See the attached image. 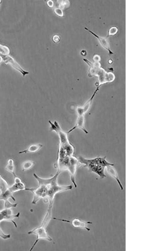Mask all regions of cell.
Masks as SVG:
<instances>
[{
  "mask_svg": "<svg viewBox=\"0 0 157 251\" xmlns=\"http://www.w3.org/2000/svg\"><path fill=\"white\" fill-rule=\"evenodd\" d=\"M43 147V145L40 143L34 144L30 145L25 150L20 151L19 154L28 153H34L39 151Z\"/></svg>",
  "mask_w": 157,
  "mask_h": 251,
  "instance_id": "obj_11",
  "label": "cell"
},
{
  "mask_svg": "<svg viewBox=\"0 0 157 251\" xmlns=\"http://www.w3.org/2000/svg\"><path fill=\"white\" fill-rule=\"evenodd\" d=\"M20 215L19 212L16 214H14L12 210L10 208H4L3 209L0 210V222L2 221L11 222L14 227L17 228V225L14 221V219L18 218Z\"/></svg>",
  "mask_w": 157,
  "mask_h": 251,
  "instance_id": "obj_4",
  "label": "cell"
},
{
  "mask_svg": "<svg viewBox=\"0 0 157 251\" xmlns=\"http://www.w3.org/2000/svg\"><path fill=\"white\" fill-rule=\"evenodd\" d=\"M53 219L62 222L69 223L75 227H78L89 231L90 229L88 227V225L92 224V222L90 221H85L80 220L77 218H74L72 220L60 219L54 217Z\"/></svg>",
  "mask_w": 157,
  "mask_h": 251,
  "instance_id": "obj_5",
  "label": "cell"
},
{
  "mask_svg": "<svg viewBox=\"0 0 157 251\" xmlns=\"http://www.w3.org/2000/svg\"><path fill=\"white\" fill-rule=\"evenodd\" d=\"M1 2H2V1L0 0V4H1Z\"/></svg>",
  "mask_w": 157,
  "mask_h": 251,
  "instance_id": "obj_23",
  "label": "cell"
},
{
  "mask_svg": "<svg viewBox=\"0 0 157 251\" xmlns=\"http://www.w3.org/2000/svg\"><path fill=\"white\" fill-rule=\"evenodd\" d=\"M50 220L46 217H44L40 226L35 228L28 232L29 235L34 234L36 236V239L30 248L29 251L32 250L39 241L45 240L49 241L52 240V238L48 235L46 230V227Z\"/></svg>",
  "mask_w": 157,
  "mask_h": 251,
  "instance_id": "obj_2",
  "label": "cell"
},
{
  "mask_svg": "<svg viewBox=\"0 0 157 251\" xmlns=\"http://www.w3.org/2000/svg\"><path fill=\"white\" fill-rule=\"evenodd\" d=\"M9 186L6 180L0 174V193H3L7 191Z\"/></svg>",
  "mask_w": 157,
  "mask_h": 251,
  "instance_id": "obj_15",
  "label": "cell"
},
{
  "mask_svg": "<svg viewBox=\"0 0 157 251\" xmlns=\"http://www.w3.org/2000/svg\"><path fill=\"white\" fill-rule=\"evenodd\" d=\"M100 87V86H99L98 87H97V88L95 90V91L94 92L93 94L91 96V97L88 101H87V102H86V103H85L84 104V105L83 106H82L84 112L85 114L86 113L89 109L91 104L92 103V100L93 99V98L94 97L97 92V91H98Z\"/></svg>",
  "mask_w": 157,
  "mask_h": 251,
  "instance_id": "obj_14",
  "label": "cell"
},
{
  "mask_svg": "<svg viewBox=\"0 0 157 251\" xmlns=\"http://www.w3.org/2000/svg\"><path fill=\"white\" fill-rule=\"evenodd\" d=\"M112 166H108L106 167L108 173L111 176L116 180L121 189L122 190H123V186L119 179L118 174L116 170L114 168L112 167Z\"/></svg>",
  "mask_w": 157,
  "mask_h": 251,
  "instance_id": "obj_12",
  "label": "cell"
},
{
  "mask_svg": "<svg viewBox=\"0 0 157 251\" xmlns=\"http://www.w3.org/2000/svg\"><path fill=\"white\" fill-rule=\"evenodd\" d=\"M84 29L89 32L93 35L98 39L100 44L104 48L107 50L111 54H113V53L110 49V47L108 42H107L106 38L100 37L94 32L88 29L87 27H84Z\"/></svg>",
  "mask_w": 157,
  "mask_h": 251,
  "instance_id": "obj_10",
  "label": "cell"
},
{
  "mask_svg": "<svg viewBox=\"0 0 157 251\" xmlns=\"http://www.w3.org/2000/svg\"><path fill=\"white\" fill-rule=\"evenodd\" d=\"M60 38L59 36L55 35H54L52 38V41L55 43L58 42L60 40Z\"/></svg>",
  "mask_w": 157,
  "mask_h": 251,
  "instance_id": "obj_20",
  "label": "cell"
},
{
  "mask_svg": "<svg viewBox=\"0 0 157 251\" xmlns=\"http://www.w3.org/2000/svg\"><path fill=\"white\" fill-rule=\"evenodd\" d=\"M0 238L3 239H7L10 238V235L5 234L0 227Z\"/></svg>",
  "mask_w": 157,
  "mask_h": 251,
  "instance_id": "obj_18",
  "label": "cell"
},
{
  "mask_svg": "<svg viewBox=\"0 0 157 251\" xmlns=\"http://www.w3.org/2000/svg\"><path fill=\"white\" fill-rule=\"evenodd\" d=\"M106 157H98L88 159L87 160L89 162L92 163L106 167L108 166H113V163L108 162L106 160Z\"/></svg>",
  "mask_w": 157,
  "mask_h": 251,
  "instance_id": "obj_9",
  "label": "cell"
},
{
  "mask_svg": "<svg viewBox=\"0 0 157 251\" xmlns=\"http://www.w3.org/2000/svg\"><path fill=\"white\" fill-rule=\"evenodd\" d=\"M81 54L83 56H85L87 54L86 51L84 50H82L81 52Z\"/></svg>",
  "mask_w": 157,
  "mask_h": 251,
  "instance_id": "obj_21",
  "label": "cell"
},
{
  "mask_svg": "<svg viewBox=\"0 0 157 251\" xmlns=\"http://www.w3.org/2000/svg\"><path fill=\"white\" fill-rule=\"evenodd\" d=\"M2 61H3V60L2 57L1 56H0V65Z\"/></svg>",
  "mask_w": 157,
  "mask_h": 251,
  "instance_id": "obj_22",
  "label": "cell"
},
{
  "mask_svg": "<svg viewBox=\"0 0 157 251\" xmlns=\"http://www.w3.org/2000/svg\"><path fill=\"white\" fill-rule=\"evenodd\" d=\"M61 172L57 171L52 177L44 178L34 173L33 176L38 182L35 188H26L25 190L31 192L33 195L32 204H35L41 199L46 202H49V206H52L54 199L58 193L71 190V185H63L59 184L57 178Z\"/></svg>",
  "mask_w": 157,
  "mask_h": 251,
  "instance_id": "obj_1",
  "label": "cell"
},
{
  "mask_svg": "<svg viewBox=\"0 0 157 251\" xmlns=\"http://www.w3.org/2000/svg\"><path fill=\"white\" fill-rule=\"evenodd\" d=\"M34 165V162L31 160H28L23 162L21 164V168L23 171L29 170Z\"/></svg>",
  "mask_w": 157,
  "mask_h": 251,
  "instance_id": "obj_16",
  "label": "cell"
},
{
  "mask_svg": "<svg viewBox=\"0 0 157 251\" xmlns=\"http://www.w3.org/2000/svg\"><path fill=\"white\" fill-rule=\"evenodd\" d=\"M84 115H77V118L75 125L69 130L67 131L69 134L71 132L76 129H79L82 130L86 134L88 133V131L85 127V118Z\"/></svg>",
  "mask_w": 157,
  "mask_h": 251,
  "instance_id": "obj_7",
  "label": "cell"
},
{
  "mask_svg": "<svg viewBox=\"0 0 157 251\" xmlns=\"http://www.w3.org/2000/svg\"><path fill=\"white\" fill-rule=\"evenodd\" d=\"M77 158L79 163L83 165L84 167L87 168L90 172L96 174L101 179L106 177L104 173L105 166L91 163L87 160V158L81 156H79Z\"/></svg>",
  "mask_w": 157,
  "mask_h": 251,
  "instance_id": "obj_3",
  "label": "cell"
},
{
  "mask_svg": "<svg viewBox=\"0 0 157 251\" xmlns=\"http://www.w3.org/2000/svg\"><path fill=\"white\" fill-rule=\"evenodd\" d=\"M9 53L10 50L8 47L0 44V56H7L8 55Z\"/></svg>",
  "mask_w": 157,
  "mask_h": 251,
  "instance_id": "obj_17",
  "label": "cell"
},
{
  "mask_svg": "<svg viewBox=\"0 0 157 251\" xmlns=\"http://www.w3.org/2000/svg\"><path fill=\"white\" fill-rule=\"evenodd\" d=\"M5 169L8 172L11 173L14 177L16 176L15 173V166L13 159L9 158L8 160L7 164L5 167Z\"/></svg>",
  "mask_w": 157,
  "mask_h": 251,
  "instance_id": "obj_13",
  "label": "cell"
},
{
  "mask_svg": "<svg viewBox=\"0 0 157 251\" xmlns=\"http://www.w3.org/2000/svg\"><path fill=\"white\" fill-rule=\"evenodd\" d=\"M9 188L13 193L20 191L25 190V185L20 179L17 176L14 177V183Z\"/></svg>",
  "mask_w": 157,
  "mask_h": 251,
  "instance_id": "obj_8",
  "label": "cell"
},
{
  "mask_svg": "<svg viewBox=\"0 0 157 251\" xmlns=\"http://www.w3.org/2000/svg\"><path fill=\"white\" fill-rule=\"evenodd\" d=\"M118 29L117 28L115 27H113L109 29L108 36L115 34L117 32Z\"/></svg>",
  "mask_w": 157,
  "mask_h": 251,
  "instance_id": "obj_19",
  "label": "cell"
},
{
  "mask_svg": "<svg viewBox=\"0 0 157 251\" xmlns=\"http://www.w3.org/2000/svg\"><path fill=\"white\" fill-rule=\"evenodd\" d=\"M3 61L5 64H8L13 68L19 72L23 77L29 74L28 71L24 70L20 65L12 57L9 55L1 56Z\"/></svg>",
  "mask_w": 157,
  "mask_h": 251,
  "instance_id": "obj_6",
  "label": "cell"
}]
</instances>
